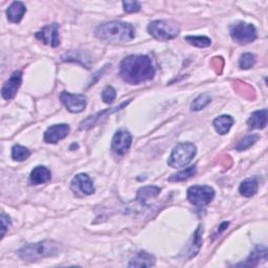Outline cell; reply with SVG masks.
I'll return each mask as SVG.
<instances>
[{
    "label": "cell",
    "mask_w": 268,
    "mask_h": 268,
    "mask_svg": "<svg viewBox=\"0 0 268 268\" xmlns=\"http://www.w3.org/2000/svg\"><path fill=\"white\" fill-rule=\"evenodd\" d=\"M120 75L125 82L131 85H139L141 83L152 80L155 76V69L148 56L132 55L122 61Z\"/></svg>",
    "instance_id": "6da1fadb"
},
{
    "label": "cell",
    "mask_w": 268,
    "mask_h": 268,
    "mask_svg": "<svg viewBox=\"0 0 268 268\" xmlns=\"http://www.w3.org/2000/svg\"><path fill=\"white\" fill-rule=\"evenodd\" d=\"M95 37L111 44H122L132 41L136 37V29L127 22L111 21L98 25L95 30Z\"/></svg>",
    "instance_id": "7a4b0ae2"
},
{
    "label": "cell",
    "mask_w": 268,
    "mask_h": 268,
    "mask_svg": "<svg viewBox=\"0 0 268 268\" xmlns=\"http://www.w3.org/2000/svg\"><path fill=\"white\" fill-rule=\"evenodd\" d=\"M62 245L53 240H44L37 243H31L19 249L18 255L24 261H38L40 259L55 257L61 253Z\"/></svg>",
    "instance_id": "3957f363"
},
{
    "label": "cell",
    "mask_w": 268,
    "mask_h": 268,
    "mask_svg": "<svg viewBox=\"0 0 268 268\" xmlns=\"http://www.w3.org/2000/svg\"><path fill=\"white\" fill-rule=\"evenodd\" d=\"M148 31L156 40L168 41L178 36L180 27L174 20H155L148 25Z\"/></svg>",
    "instance_id": "277c9868"
},
{
    "label": "cell",
    "mask_w": 268,
    "mask_h": 268,
    "mask_svg": "<svg viewBox=\"0 0 268 268\" xmlns=\"http://www.w3.org/2000/svg\"><path fill=\"white\" fill-rule=\"evenodd\" d=\"M197 153V148L192 143L178 144L172 151L170 157L168 158V164L175 169L188 165Z\"/></svg>",
    "instance_id": "5b68a950"
},
{
    "label": "cell",
    "mask_w": 268,
    "mask_h": 268,
    "mask_svg": "<svg viewBox=\"0 0 268 268\" xmlns=\"http://www.w3.org/2000/svg\"><path fill=\"white\" fill-rule=\"evenodd\" d=\"M229 35L234 42L248 44L257 39V29L253 24L239 21L230 26Z\"/></svg>",
    "instance_id": "8992f818"
},
{
    "label": "cell",
    "mask_w": 268,
    "mask_h": 268,
    "mask_svg": "<svg viewBox=\"0 0 268 268\" xmlns=\"http://www.w3.org/2000/svg\"><path fill=\"white\" fill-rule=\"evenodd\" d=\"M215 197V191L209 186H193L188 190V199L196 207H206Z\"/></svg>",
    "instance_id": "52a82bcc"
},
{
    "label": "cell",
    "mask_w": 268,
    "mask_h": 268,
    "mask_svg": "<svg viewBox=\"0 0 268 268\" xmlns=\"http://www.w3.org/2000/svg\"><path fill=\"white\" fill-rule=\"evenodd\" d=\"M60 98L67 110L73 113L82 112L85 109L87 104V98L84 94H73L63 91L60 95Z\"/></svg>",
    "instance_id": "ba28073f"
},
{
    "label": "cell",
    "mask_w": 268,
    "mask_h": 268,
    "mask_svg": "<svg viewBox=\"0 0 268 268\" xmlns=\"http://www.w3.org/2000/svg\"><path fill=\"white\" fill-rule=\"evenodd\" d=\"M72 190L82 196H89L94 193V187L91 178L87 174H78L74 177L71 183Z\"/></svg>",
    "instance_id": "9c48e42d"
},
{
    "label": "cell",
    "mask_w": 268,
    "mask_h": 268,
    "mask_svg": "<svg viewBox=\"0 0 268 268\" xmlns=\"http://www.w3.org/2000/svg\"><path fill=\"white\" fill-rule=\"evenodd\" d=\"M36 38L42 41L46 45L57 47L60 44L59 25L57 23L45 25L41 30L36 32Z\"/></svg>",
    "instance_id": "30bf717a"
},
{
    "label": "cell",
    "mask_w": 268,
    "mask_h": 268,
    "mask_svg": "<svg viewBox=\"0 0 268 268\" xmlns=\"http://www.w3.org/2000/svg\"><path fill=\"white\" fill-rule=\"evenodd\" d=\"M132 144V137L129 131L121 129L117 131L112 139V149L116 154H126Z\"/></svg>",
    "instance_id": "8fae6325"
},
{
    "label": "cell",
    "mask_w": 268,
    "mask_h": 268,
    "mask_svg": "<svg viewBox=\"0 0 268 268\" xmlns=\"http://www.w3.org/2000/svg\"><path fill=\"white\" fill-rule=\"evenodd\" d=\"M22 84V72L16 71L12 74L10 79L5 83L2 89V95L5 99H12Z\"/></svg>",
    "instance_id": "7c38bea8"
},
{
    "label": "cell",
    "mask_w": 268,
    "mask_h": 268,
    "mask_svg": "<svg viewBox=\"0 0 268 268\" xmlns=\"http://www.w3.org/2000/svg\"><path fill=\"white\" fill-rule=\"evenodd\" d=\"M70 133V126L66 124L50 126L44 133V142L47 144H57L65 139Z\"/></svg>",
    "instance_id": "4fadbf2b"
},
{
    "label": "cell",
    "mask_w": 268,
    "mask_h": 268,
    "mask_svg": "<svg viewBox=\"0 0 268 268\" xmlns=\"http://www.w3.org/2000/svg\"><path fill=\"white\" fill-rule=\"evenodd\" d=\"M52 179V173L47 169L46 166L38 165L34 168V170L30 172L29 175V182L34 186H38V184L46 183Z\"/></svg>",
    "instance_id": "5bb4252c"
},
{
    "label": "cell",
    "mask_w": 268,
    "mask_h": 268,
    "mask_svg": "<svg viewBox=\"0 0 268 268\" xmlns=\"http://www.w3.org/2000/svg\"><path fill=\"white\" fill-rule=\"evenodd\" d=\"M26 12V8L21 2H14L7 11L8 19L13 23H19Z\"/></svg>",
    "instance_id": "9a60e30c"
},
{
    "label": "cell",
    "mask_w": 268,
    "mask_h": 268,
    "mask_svg": "<svg viewBox=\"0 0 268 268\" xmlns=\"http://www.w3.org/2000/svg\"><path fill=\"white\" fill-rule=\"evenodd\" d=\"M261 259L266 260L267 259V248L265 246H257L253 251H251L250 256L248 259L243 263L236 264L234 266H248V267H254L257 266Z\"/></svg>",
    "instance_id": "2e32d148"
},
{
    "label": "cell",
    "mask_w": 268,
    "mask_h": 268,
    "mask_svg": "<svg viewBox=\"0 0 268 268\" xmlns=\"http://www.w3.org/2000/svg\"><path fill=\"white\" fill-rule=\"evenodd\" d=\"M247 125L249 129H264L267 126V110L262 109L251 113Z\"/></svg>",
    "instance_id": "e0dca14e"
},
{
    "label": "cell",
    "mask_w": 268,
    "mask_h": 268,
    "mask_svg": "<svg viewBox=\"0 0 268 268\" xmlns=\"http://www.w3.org/2000/svg\"><path fill=\"white\" fill-rule=\"evenodd\" d=\"M155 258L147 251H141L136 257H134L130 263L129 267H151L155 265Z\"/></svg>",
    "instance_id": "ac0fdd59"
},
{
    "label": "cell",
    "mask_w": 268,
    "mask_h": 268,
    "mask_svg": "<svg viewBox=\"0 0 268 268\" xmlns=\"http://www.w3.org/2000/svg\"><path fill=\"white\" fill-rule=\"evenodd\" d=\"M233 122L234 121L230 115H221L214 120L213 125L215 130L219 133L220 136H225L233 125Z\"/></svg>",
    "instance_id": "d6986e66"
},
{
    "label": "cell",
    "mask_w": 268,
    "mask_h": 268,
    "mask_svg": "<svg viewBox=\"0 0 268 268\" xmlns=\"http://www.w3.org/2000/svg\"><path fill=\"white\" fill-rule=\"evenodd\" d=\"M129 102H130V100H128V102L123 103V104L120 105L119 107L111 108L110 110H105V111L99 112V113H97V114H95V115H93V116H89L88 119H86L85 121H83V122L80 124V129L82 130V129H88V128L93 127L95 123H97L100 119H102V116H104L105 114H110V113H112V112H115V111H117V110H120L121 108H123L124 106H126L127 104H129Z\"/></svg>",
    "instance_id": "ffe728a7"
},
{
    "label": "cell",
    "mask_w": 268,
    "mask_h": 268,
    "mask_svg": "<svg viewBox=\"0 0 268 268\" xmlns=\"http://www.w3.org/2000/svg\"><path fill=\"white\" fill-rule=\"evenodd\" d=\"M259 189V182L256 177H251V178H246L245 180L242 181L240 184L239 191L242 196L244 197H251L254 196Z\"/></svg>",
    "instance_id": "44dd1931"
},
{
    "label": "cell",
    "mask_w": 268,
    "mask_h": 268,
    "mask_svg": "<svg viewBox=\"0 0 268 268\" xmlns=\"http://www.w3.org/2000/svg\"><path fill=\"white\" fill-rule=\"evenodd\" d=\"M160 188L151 186V187H144L139 190L138 192V200H140L142 204H145L147 200L151 198H155L160 194Z\"/></svg>",
    "instance_id": "7402d4cb"
},
{
    "label": "cell",
    "mask_w": 268,
    "mask_h": 268,
    "mask_svg": "<svg viewBox=\"0 0 268 268\" xmlns=\"http://www.w3.org/2000/svg\"><path fill=\"white\" fill-rule=\"evenodd\" d=\"M201 245H203V226L199 225L196 229L194 236H193V243L191 244V248L189 250L190 258H193L197 255Z\"/></svg>",
    "instance_id": "603a6c76"
},
{
    "label": "cell",
    "mask_w": 268,
    "mask_h": 268,
    "mask_svg": "<svg viewBox=\"0 0 268 268\" xmlns=\"http://www.w3.org/2000/svg\"><path fill=\"white\" fill-rule=\"evenodd\" d=\"M30 156V151L20 145H15L12 148V158L17 161L26 160Z\"/></svg>",
    "instance_id": "cb8c5ba5"
},
{
    "label": "cell",
    "mask_w": 268,
    "mask_h": 268,
    "mask_svg": "<svg viewBox=\"0 0 268 268\" xmlns=\"http://www.w3.org/2000/svg\"><path fill=\"white\" fill-rule=\"evenodd\" d=\"M196 172H197L196 165L187 168L186 170H182V171H180V172L172 175L169 178V181H184V180H188L189 178L193 177L196 174Z\"/></svg>",
    "instance_id": "d4e9b609"
},
{
    "label": "cell",
    "mask_w": 268,
    "mask_h": 268,
    "mask_svg": "<svg viewBox=\"0 0 268 268\" xmlns=\"http://www.w3.org/2000/svg\"><path fill=\"white\" fill-rule=\"evenodd\" d=\"M211 99L212 97L209 93L200 94L193 100L191 108L193 111H199L201 109H204L205 107H207L211 103Z\"/></svg>",
    "instance_id": "484cf974"
},
{
    "label": "cell",
    "mask_w": 268,
    "mask_h": 268,
    "mask_svg": "<svg viewBox=\"0 0 268 268\" xmlns=\"http://www.w3.org/2000/svg\"><path fill=\"white\" fill-rule=\"evenodd\" d=\"M260 137L258 134H249V136H246L245 138H243L236 146V150L237 151H245L247 149H249L251 146H254L255 143H257L259 141Z\"/></svg>",
    "instance_id": "4316f807"
},
{
    "label": "cell",
    "mask_w": 268,
    "mask_h": 268,
    "mask_svg": "<svg viewBox=\"0 0 268 268\" xmlns=\"http://www.w3.org/2000/svg\"><path fill=\"white\" fill-rule=\"evenodd\" d=\"M186 41H188L190 44L197 46V47H209L212 44V41L210 38L206 36H188L186 37Z\"/></svg>",
    "instance_id": "83f0119b"
},
{
    "label": "cell",
    "mask_w": 268,
    "mask_h": 268,
    "mask_svg": "<svg viewBox=\"0 0 268 268\" xmlns=\"http://www.w3.org/2000/svg\"><path fill=\"white\" fill-rule=\"evenodd\" d=\"M256 62H257V58L254 54L246 53V54H243L241 56L239 64H240V67L242 70H249V69H251V67L255 66Z\"/></svg>",
    "instance_id": "f1b7e54d"
},
{
    "label": "cell",
    "mask_w": 268,
    "mask_h": 268,
    "mask_svg": "<svg viewBox=\"0 0 268 268\" xmlns=\"http://www.w3.org/2000/svg\"><path fill=\"white\" fill-rule=\"evenodd\" d=\"M116 97V91L112 86H107L102 92V98L106 104H111Z\"/></svg>",
    "instance_id": "f546056e"
},
{
    "label": "cell",
    "mask_w": 268,
    "mask_h": 268,
    "mask_svg": "<svg viewBox=\"0 0 268 268\" xmlns=\"http://www.w3.org/2000/svg\"><path fill=\"white\" fill-rule=\"evenodd\" d=\"M123 7L127 13H138L141 11V5L138 2H123Z\"/></svg>",
    "instance_id": "4dcf8cb0"
},
{
    "label": "cell",
    "mask_w": 268,
    "mask_h": 268,
    "mask_svg": "<svg viewBox=\"0 0 268 268\" xmlns=\"http://www.w3.org/2000/svg\"><path fill=\"white\" fill-rule=\"evenodd\" d=\"M10 226H11L10 217L3 212L2 213V238L6 236V232Z\"/></svg>",
    "instance_id": "1f68e13d"
}]
</instances>
